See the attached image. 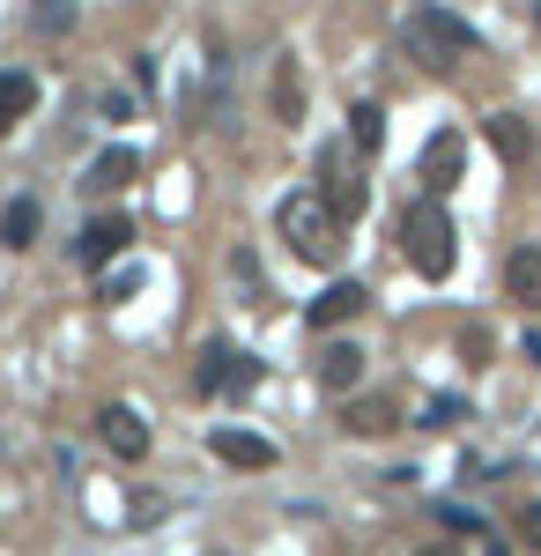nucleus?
I'll return each mask as SVG.
<instances>
[{
  "label": "nucleus",
  "instance_id": "nucleus-16",
  "mask_svg": "<svg viewBox=\"0 0 541 556\" xmlns=\"http://www.w3.org/2000/svg\"><path fill=\"white\" fill-rule=\"evenodd\" d=\"M490 149H498L504 164L519 172V164L534 156V134H527V119H519V112H498V119H490Z\"/></svg>",
  "mask_w": 541,
  "mask_h": 556
},
{
  "label": "nucleus",
  "instance_id": "nucleus-1",
  "mask_svg": "<svg viewBox=\"0 0 541 556\" xmlns=\"http://www.w3.org/2000/svg\"><path fill=\"white\" fill-rule=\"evenodd\" d=\"M401 45H408V60H423L430 75H453L460 60H475V23H460L453 8H438V0H408L401 8Z\"/></svg>",
  "mask_w": 541,
  "mask_h": 556
},
{
  "label": "nucleus",
  "instance_id": "nucleus-26",
  "mask_svg": "<svg viewBox=\"0 0 541 556\" xmlns=\"http://www.w3.org/2000/svg\"><path fill=\"white\" fill-rule=\"evenodd\" d=\"M527 356H534V364H541V334H527Z\"/></svg>",
  "mask_w": 541,
  "mask_h": 556
},
{
  "label": "nucleus",
  "instance_id": "nucleus-13",
  "mask_svg": "<svg viewBox=\"0 0 541 556\" xmlns=\"http://www.w3.org/2000/svg\"><path fill=\"white\" fill-rule=\"evenodd\" d=\"M504 298L527 304V312L541 304V245H519V253L504 260Z\"/></svg>",
  "mask_w": 541,
  "mask_h": 556
},
{
  "label": "nucleus",
  "instance_id": "nucleus-7",
  "mask_svg": "<svg viewBox=\"0 0 541 556\" xmlns=\"http://www.w3.org/2000/svg\"><path fill=\"white\" fill-rule=\"evenodd\" d=\"M126 245H134V223H126V215H89L83 238H75V260H83V267H112Z\"/></svg>",
  "mask_w": 541,
  "mask_h": 556
},
{
  "label": "nucleus",
  "instance_id": "nucleus-27",
  "mask_svg": "<svg viewBox=\"0 0 541 556\" xmlns=\"http://www.w3.org/2000/svg\"><path fill=\"white\" fill-rule=\"evenodd\" d=\"M534 23H541V0H534Z\"/></svg>",
  "mask_w": 541,
  "mask_h": 556
},
{
  "label": "nucleus",
  "instance_id": "nucleus-18",
  "mask_svg": "<svg viewBox=\"0 0 541 556\" xmlns=\"http://www.w3.org/2000/svg\"><path fill=\"white\" fill-rule=\"evenodd\" d=\"M30 104H38V83H30V75H15V67H8V75H0V134L15 127V119H23V112H30Z\"/></svg>",
  "mask_w": 541,
  "mask_h": 556
},
{
  "label": "nucleus",
  "instance_id": "nucleus-17",
  "mask_svg": "<svg viewBox=\"0 0 541 556\" xmlns=\"http://www.w3.org/2000/svg\"><path fill=\"white\" fill-rule=\"evenodd\" d=\"M275 119H282V127H297V119H304V75H297V60H282V67H275Z\"/></svg>",
  "mask_w": 541,
  "mask_h": 556
},
{
  "label": "nucleus",
  "instance_id": "nucleus-6",
  "mask_svg": "<svg viewBox=\"0 0 541 556\" xmlns=\"http://www.w3.org/2000/svg\"><path fill=\"white\" fill-rule=\"evenodd\" d=\"M460 178H467V141H460L453 127H438L430 141H423V193H438V201H445Z\"/></svg>",
  "mask_w": 541,
  "mask_h": 556
},
{
  "label": "nucleus",
  "instance_id": "nucleus-24",
  "mask_svg": "<svg viewBox=\"0 0 541 556\" xmlns=\"http://www.w3.org/2000/svg\"><path fill=\"white\" fill-rule=\"evenodd\" d=\"M519 527H527V549L541 556V505H527V519H519Z\"/></svg>",
  "mask_w": 541,
  "mask_h": 556
},
{
  "label": "nucleus",
  "instance_id": "nucleus-22",
  "mask_svg": "<svg viewBox=\"0 0 541 556\" xmlns=\"http://www.w3.org/2000/svg\"><path fill=\"white\" fill-rule=\"evenodd\" d=\"M97 112H104V119H126L134 104H126V89H104V97H97Z\"/></svg>",
  "mask_w": 541,
  "mask_h": 556
},
{
  "label": "nucleus",
  "instance_id": "nucleus-4",
  "mask_svg": "<svg viewBox=\"0 0 541 556\" xmlns=\"http://www.w3.org/2000/svg\"><path fill=\"white\" fill-rule=\"evenodd\" d=\"M193 386L201 393H252L260 386V356H246V349H230V342H209L201 364H193Z\"/></svg>",
  "mask_w": 541,
  "mask_h": 556
},
{
  "label": "nucleus",
  "instance_id": "nucleus-5",
  "mask_svg": "<svg viewBox=\"0 0 541 556\" xmlns=\"http://www.w3.org/2000/svg\"><path fill=\"white\" fill-rule=\"evenodd\" d=\"M319 178H327L319 193H327V208L341 215V223H356V215L372 208V186H364V172H356V164H349V149H341V141L319 156Z\"/></svg>",
  "mask_w": 541,
  "mask_h": 556
},
{
  "label": "nucleus",
  "instance_id": "nucleus-23",
  "mask_svg": "<svg viewBox=\"0 0 541 556\" xmlns=\"http://www.w3.org/2000/svg\"><path fill=\"white\" fill-rule=\"evenodd\" d=\"M460 356H467V364H482V356H490V334H482V327H475V334H460Z\"/></svg>",
  "mask_w": 541,
  "mask_h": 556
},
{
  "label": "nucleus",
  "instance_id": "nucleus-14",
  "mask_svg": "<svg viewBox=\"0 0 541 556\" xmlns=\"http://www.w3.org/2000/svg\"><path fill=\"white\" fill-rule=\"evenodd\" d=\"M38 230H45V208L30 201V193L0 208V245H8V253H30V245H38Z\"/></svg>",
  "mask_w": 541,
  "mask_h": 556
},
{
  "label": "nucleus",
  "instance_id": "nucleus-8",
  "mask_svg": "<svg viewBox=\"0 0 541 556\" xmlns=\"http://www.w3.org/2000/svg\"><path fill=\"white\" fill-rule=\"evenodd\" d=\"M97 438H104V445H112L119 460H141V453H149V424H141V416H134L126 401L97 408Z\"/></svg>",
  "mask_w": 541,
  "mask_h": 556
},
{
  "label": "nucleus",
  "instance_id": "nucleus-11",
  "mask_svg": "<svg viewBox=\"0 0 541 556\" xmlns=\"http://www.w3.org/2000/svg\"><path fill=\"white\" fill-rule=\"evenodd\" d=\"M134 172H141V156H134L126 141H112V149L83 172V186H89V193H119V186H134Z\"/></svg>",
  "mask_w": 541,
  "mask_h": 556
},
{
  "label": "nucleus",
  "instance_id": "nucleus-19",
  "mask_svg": "<svg viewBox=\"0 0 541 556\" xmlns=\"http://www.w3.org/2000/svg\"><path fill=\"white\" fill-rule=\"evenodd\" d=\"M349 141H356L364 156H378V141H386V112H378V104H349Z\"/></svg>",
  "mask_w": 541,
  "mask_h": 556
},
{
  "label": "nucleus",
  "instance_id": "nucleus-21",
  "mask_svg": "<svg viewBox=\"0 0 541 556\" xmlns=\"http://www.w3.org/2000/svg\"><path fill=\"white\" fill-rule=\"evenodd\" d=\"M460 416H467L460 401H430V416H423V424H430V430H445V424H460Z\"/></svg>",
  "mask_w": 541,
  "mask_h": 556
},
{
  "label": "nucleus",
  "instance_id": "nucleus-10",
  "mask_svg": "<svg viewBox=\"0 0 541 556\" xmlns=\"http://www.w3.org/2000/svg\"><path fill=\"white\" fill-rule=\"evenodd\" d=\"M356 312H364V282H327V290L312 298V327L334 334V327H349Z\"/></svg>",
  "mask_w": 541,
  "mask_h": 556
},
{
  "label": "nucleus",
  "instance_id": "nucleus-25",
  "mask_svg": "<svg viewBox=\"0 0 541 556\" xmlns=\"http://www.w3.org/2000/svg\"><path fill=\"white\" fill-rule=\"evenodd\" d=\"M416 556H460V549H453V542H430V549H416Z\"/></svg>",
  "mask_w": 541,
  "mask_h": 556
},
{
  "label": "nucleus",
  "instance_id": "nucleus-12",
  "mask_svg": "<svg viewBox=\"0 0 541 556\" xmlns=\"http://www.w3.org/2000/svg\"><path fill=\"white\" fill-rule=\"evenodd\" d=\"M356 379H364V349L356 342H327L319 349V386H327V393H356Z\"/></svg>",
  "mask_w": 541,
  "mask_h": 556
},
{
  "label": "nucleus",
  "instance_id": "nucleus-15",
  "mask_svg": "<svg viewBox=\"0 0 541 556\" xmlns=\"http://www.w3.org/2000/svg\"><path fill=\"white\" fill-rule=\"evenodd\" d=\"M393 424H401V408H393V401H378V393L349 401V416H341L349 438H393Z\"/></svg>",
  "mask_w": 541,
  "mask_h": 556
},
{
  "label": "nucleus",
  "instance_id": "nucleus-3",
  "mask_svg": "<svg viewBox=\"0 0 541 556\" xmlns=\"http://www.w3.org/2000/svg\"><path fill=\"white\" fill-rule=\"evenodd\" d=\"M275 230H282L290 253L312 260V267H334V253H341V215L327 208V193H290V201L275 208Z\"/></svg>",
  "mask_w": 541,
  "mask_h": 556
},
{
  "label": "nucleus",
  "instance_id": "nucleus-9",
  "mask_svg": "<svg viewBox=\"0 0 541 556\" xmlns=\"http://www.w3.org/2000/svg\"><path fill=\"white\" fill-rule=\"evenodd\" d=\"M209 453L223 460V468H275V445L260 438V430H209Z\"/></svg>",
  "mask_w": 541,
  "mask_h": 556
},
{
  "label": "nucleus",
  "instance_id": "nucleus-2",
  "mask_svg": "<svg viewBox=\"0 0 541 556\" xmlns=\"http://www.w3.org/2000/svg\"><path fill=\"white\" fill-rule=\"evenodd\" d=\"M401 253H408V267H416L423 282H445L453 275L460 245H453V215H445L438 193H423V201L401 208Z\"/></svg>",
  "mask_w": 541,
  "mask_h": 556
},
{
  "label": "nucleus",
  "instance_id": "nucleus-20",
  "mask_svg": "<svg viewBox=\"0 0 541 556\" xmlns=\"http://www.w3.org/2000/svg\"><path fill=\"white\" fill-rule=\"evenodd\" d=\"M38 30H75V0H38Z\"/></svg>",
  "mask_w": 541,
  "mask_h": 556
}]
</instances>
